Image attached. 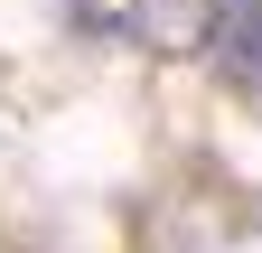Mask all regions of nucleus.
I'll return each mask as SVG.
<instances>
[{"label": "nucleus", "mask_w": 262, "mask_h": 253, "mask_svg": "<svg viewBox=\"0 0 262 253\" xmlns=\"http://www.w3.org/2000/svg\"><path fill=\"white\" fill-rule=\"evenodd\" d=\"M206 47L225 56V75L244 94H262V0H215V38Z\"/></svg>", "instance_id": "nucleus-2"}, {"label": "nucleus", "mask_w": 262, "mask_h": 253, "mask_svg": "<svg viewBox=\"0 0 262 253\" xmlns=\"http://www.w3.org/2000/svg\"><path fill=\"white\" fill-rule=\"evenodd\" d=\"M56 10H66V19H94V0H56Z\"/></svg>", "instance_id": "nucleus-3"}, {"label": "nucleus", "mask_w": 262, "mask_h": 253, "mask_svg": "<svg viewBox=\"0 0 262 253\" xmlns=\"http://www.w3.org/2000/svg\"><path fill=\"white\" fill-rule=\"evenodd\" d=\"M122 19H131V38H141L159 66L206 56V38H215V0H122Z\"/></svg>", "instance_id": "nucleus-1"}]
</instances>
